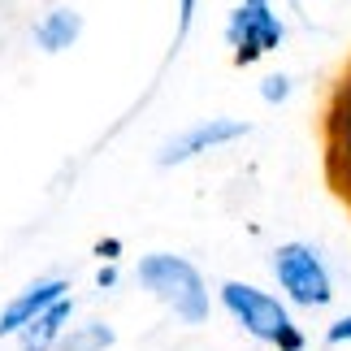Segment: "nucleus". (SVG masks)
Returning <instances> with one entry per match:
<instances>
[{
    "label": "nucleus",
    "mask_w": 351,
    "mask_h": 351,
    "mask_svg": "<svg viewBox=\"0 0 351 351\" xmlns=\"http://www.w3.org/2000/svg\"><path fill=\"white\" fill-rule=\"evenodd\" d=\"M191 13H195V0H182V22H178V31H186V26H191Z\"/></svg>",
    "instance_id": "obj_13"
},
{
    "label": "nucleus",
    "mask_w": 351,
    "mask_h": 351,
    "mask_svg": "<svg viewBox=\"0 0 351 351\" xmlns=\"http://www.w3.org/2000/svg\"><path fill=\"white\" fill-rule=\"evenodd\" d=\"M247 134V121H199V126L182 130L165 152H160V165H178V160L204 152V147H217V143H230V139H243Z\"/></svg>",
    "instance_id": "obj_6"
},
{
    "label": "nucleus",
    "mask_w": 351,
    "mask_h": 351,
    "mask_svg": "<svg viewBox=\"0 0 351 351\" xmlns=\"http://www.w3.org/2000/svg\"><path fill=\"white\" fill-rule=\"evenodd\" d=\"M104 347H113V330L104 326V321H91V326L65 334L57 343V351H104Z\"/></svg>",
    "instance_id": "obj_9"
},
{
    "label": "nucleus",
    "mask_w": 351,
    "mask_h": 351,
    "mask_svg": "<svg viewBox=\"0 0 351 351\" xmlns=\"http://www.w3.org/2000/svg\"><path fill=\"white\" fill-rule=\"evenodd\" d=\"M139 282L156 295V300H165L186 326L208 321V291H204V278H199V269L191 261L169 256V252L143 256L139 261Z\"/></svg>",
    "instance_id": "obj_1"
},
{
    "label": "nucleus",
    "mask_w": 351,
    "mask_h": 351,
    "mask_svg": "<svg viewBox=\"0 0 351 351\" xmlns=\"http://www.w3.org/2000/svg\"><path fill=\"white\" fill-rule=\"evenodd\" d=\"M78 31H83V22H78V13L74 9H57V13H48L44 22H39V31H35V44L44 48V52H61V48H70Z\"/></svg>",
    "instance_id": "obj_8"
},
{
    "label": "nucleus",
    "mask_w": 351,
    "mask_h": 351,
    "mask_svg": "<svg viewBox=\"0 0 351 351\" xmlns=\"http://www.w3.org/2000/svg\"><path fill=\"white\" fill-rule=\"evenodd\" d=\"M226 39L239 48V61L247 65V61L261 57V52L282 44V22L269 13V0H247L243 9H234L230 26H226Z\"/></svg>",
    "instance_id": "obj_4"
},
{
    "label": "nucleus",
    "mask_w": 351,
    "mask_h": 351,
    "mask_svg": "<svg viewBox=\"0 0 351 351\" xmlns=\"http://www.w3.org/2000/svg\"><path fill=\"white\" fill-rule=\"evenodd\" d=\"M326 343H330V347L351 343V317H339V321H334V326L326 330Z\"/></svg>",
    "instance_id": "obj_12"
},
{
    "label": "nucleus",
    "mask_w": 351,
    "mask_h": 351,
    "mask_svg": "<svg viewBox=\"0 0 351 351\" xmlns=\"http://www.w3.org/2000/svg\"><path fill=\"white\" fill-rule=\"evenodd\" d=\"M274 274H278V287L300 308H326L334 300L330 274H326L321 256L308 247V243H282L274 252Z\"/></svg>",
    "instance_id": "obj_3"
},
{
    "label": "nucleus",
    "mask_w": 351,
    "mask_h": 351,
    "mask_svg": "<svg viewBox=\"0 0 351 351\" xmlns=\"http://www.w3.org/2000/svg\"><path fill=\"white\" fill-rule=\"evenodd\" d=\"M117 252H121V247H117L113 239H104V243H100V256H117Z\"/></svg>",
    "instance_id": "obj_15"
},
{
    "label": "nucleus",
    "mask_w": 351,
    "mask_h": 351,
    "mask_svg": "<svg viewBox=\"0 0 351 351\" xmlns=\"http://www.w3.org/2000/svg\"><path fill=\"white\" fill-rule=\"evenodd\" d=\"M113 282H117V269L104 265V269H100V287H113Z\"/></svg>",
    "instance_id": "obj_14"
},
{
    "label": "nucleus",
    "mask_w": 351,
    "mask_h": 351,
    "mask_svg": "<svg viewBox=\"0 0 351 351\" xmlns=\"http://www.w3.org/2000/svg\"><path fill=\"white\" fill-rule=\"evenodd\" d=\"M65 295H70V282H65V278H39V282H31L13 304H5V313H0V339L22 334L35 317H44L57 300H65Z\"/></svg>",
    "instance_id": "obj_5"
},
{
    "label": "nucleus",
    "mask_w": 351,
    "mask_h": 351,
    "mask_svg": "<svg viewBox=\"0 0 351 351\" xmlns=\"http://www.w3.org/2000/svg\"><path fill=\"white\" fill-rule=\"evenodd\" d=\"M221 304L252 339L274 343L278 351H304V334L295 330V321L287 317L274 295H265L261 287H247V282H226L221 287Z\"/></svg>",
    "instance_id": "obj_2"
},
{
    "label": "nucleus",
    "mask_w": 351,
    "mask_h": 351,
    "mask_svg": "<svg viewBox=\"0 0 351 351\" xmlns=\"http://www.w3.org/2000/svg\"><path fill=\"white\" fill-rule=\"evenodd\" d=\"M261 91H265L269 104H282V100H287V91H291V78H287V74H269Z\"/></svg>",
    "instance_id": "obj_11"
},
{
    "label": "nucleus",
    "mask_w": 351,
    "mask_h": 351,
    "mask_svg": "<svg viewBox=\"0 0 351 351\" xmlns=\"http://www.w3.org/2000/svg\"><path fill=\"white\" fill-rule=\"evenodd\" d=\"M65 321H70V295H65V300H57L44 317H35L31 326L22 330V351H48V347H57Z\"/></svg>",
    "instance_id": "obj_7"
},
{
    "label": "nucleus",
    "mask_w": 351,
    "mask_h": 351,
    "mask_svg": "<svg viewBox=\"0 0 351 351\" xmlns=\"http://www.w3.org/2000/svg\"><path fill=\"white\" fill-rule=\"evenodd\" d=\"M339 156H343V165L351 173V100L343 104V113H339Z\"/></svg>",
    "instance_id": "obj_10"
}]
</instances>
